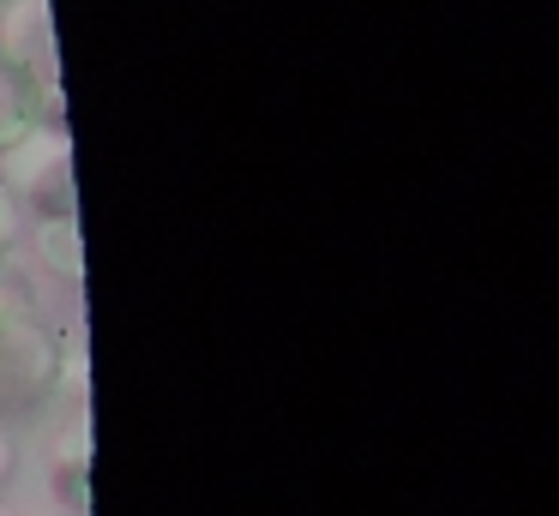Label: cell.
Wrapping results in <instances>:
<instances>
[{"mask_svg":"<svg viewBox=\"0 0 559 516\" xmlns=\"http://www.w3.org/2000/svg\"><path fill=\"white\" fill-rule=\"evenodd\" d=\"M13 468H19V444H13V432L0 427V487L13 480Z\"/></svg>","mask_w":559,"mask_h":516,"instance_id":"obj_2","label":"cell"},{"mask_svg":"<svg viewBox=\"0 0 559 516\" xmlns=\"http://www.w3.org/2000/svg\"><path fill=\"white\" fill-rule=\"evenodd\" d=\"M79 228H73V216H55L49 228H43V252H49V264L55 271H67V276H79Z\"/></svg>","mask_w":559,"mask_h":516,"instance_id":"obj_1","label":"cell"},{"mask_svg":"<svg viewBox=\"0 0 559 516\" xmlns=\"http://www.w3.org/2000/svg\"><path fill=\"white\" fill-rule=\"evenodd\" d=\"M7 343H13V324H7V312H0V355H7Z\"/></svg>","mask_w":559,"mask_h":516,"instance_id":"obj_3","label":"cell"},{"mask_svg":"<svg viewBox=\"0 0 559 516\" xmlns=\"http://www.w3.org/2000/svg\"><path fill=\"white\" fill-rule=\"evenodd\" d=\"M0 516H31V511H0Z\"/></svg>","mask_w":559,"mask_h":516,"instance_id":"obj_4","label":"cell"}]
</instances>
